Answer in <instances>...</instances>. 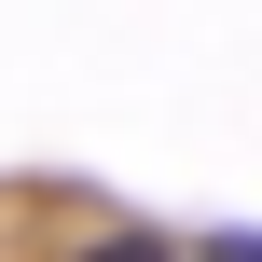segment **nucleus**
Listing matches in <instances>:
<instances>
[{
  "label": "nucleus",
  "mask_w": 262,
  "mask_h": 262,
  "mask_svg": "<svg viewBox=\"0 0 262 262\" xmlns=\"http://www.w3.org/2000/svg\"><path fill=\"white\" fill-rule=\"evenodd\" d=\"M97 262H180V249H166V235H111Z\"/></svg>",
  "instance_id": "nucleus-1"
},
{
  "label": "nucleus",
  "mask_w": 262,
  "mask_h": 262,
  "mask_svg": "<svg viewBox=\"0 0 262 262\" xmlns=\"http://www.w3.org/2000/svg\"><path fill=\"white\" fill-rule=\"evenodd\" d=\"M207 262H262V235H221V249H207Z\"/></svg>",
  "instance_id": "nucleus-2"
}]
</instances>
